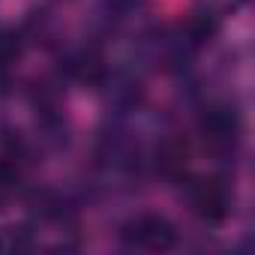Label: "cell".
I'll return each instance as SVG.
<instances>
[{
    "label": "cell",
    "instance_id": "6da1fadb",
    "mask_svg": "<svg viewBox=\"0 0 255 255\" xmlns=\"http://www.w3.org/2000/svg\"><path fill=\"white\" fill-rule=\"evenodd\" d=\"M186 204H189V210L201 222L219 225L231 213L234 192H231V186H228L225 177H216V174H210V177H192L186 183Z\"/></svg>",
    "mask_w": 255,
    "mask_h": 255
},
{
    "label": "cell",
    "instance_id": "7a4b0ae2",
    "mask_svg": "<svg viewBox=\"0 0 255 255\" xmlns=\"http://www.w3.org/2000/svg\"><path fill=\"white\" fill-rule=\"evenodd\" d=\"M123 246L138 252H168L177 246V228L162 213H138L120 228Z\"/></svg>",
    "mask_w": 255,
    "mask_h": 255
},
{
    "label": "cell",
    "instance_id": "3957f363",
    "mask_svg": "<svg viewBox=\"0 0 255 255\" xmlns=\"http://www.w3.org/2000/svg\"><path fill=\"white\" fill-rule=\"evenodd\" d=\"M198 129H201V138L204 144L213 150V153H234L237 144H240V132H243V123H240V114L231 108V105H210L204 108L201 120H198Z\"/></svg>",
    "mask_w": 255,
    "mask_h": 255
},
{
    "label": "cell",
    "instance_id": "277c9868",
    "mask_svg": "<svg viewBox=\"0 0 255 255\" xmlns=\"http://www.w3.org/2000/svg\"><path fill=\"white\" fill-rule=\"evenodd\" d=\"M33 246H36V240L27 225H12L6 231H0V249L3 252H27Z\"/></svg>",
    "mask_w": 255,
    "mask_h": 255
}]
</instances>
